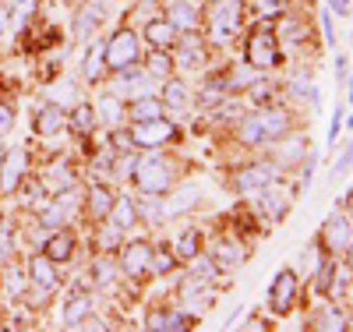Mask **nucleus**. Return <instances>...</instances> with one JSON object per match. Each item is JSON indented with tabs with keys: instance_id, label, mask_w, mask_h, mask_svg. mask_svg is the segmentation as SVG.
Here are the masks:
<instances>
[{
	"instance_id": "bb28decb",
	"label": "nucleus",
	"mask_w": 353,
	"mask_h": 332,
	"mask_svg": "<svg viewBox=\"0 0 353 332\" xmlns=\"http://www.w3.org/2000/svg\"><path fill=\"white\" fill-rule=\"evenodd\" d=\"M201 198V191L198 188H184V191H176L170 202H163L166 205V216H181V213H191V205Z\"/></svg>"
},
{
	"instance_id": "c03bdc74",
	"label": "nucleus",
	"mask_w": 353,
	"mask_h": 332,
	"mask_svg": "<svg viewBox=\"0 0 353 332\" xmlns=\"http://www.w3.org/2000/svg\"><path fill=\"white\" fill-rule=\"evenodd\" d=\"M11 124H14V106L0 103V138H4V135L11 131Z\"/></svg>"
},
{
	"instance_id": "e433bc0d",
	"label": "nucleus",
	"mask_w": 353,
	"mask_h": 332,
	"mask_svg": "<svg viewBox=\"0 0 353 332\" xmlns=\"http://www.w3.org/2000/svg\"><path fill=\"white\" fill-rule=\"evenodd\" d=\"M32 11H36V0H18L14 14H11V28H14V32H18V28H25V21L32 18Z\"/></svg>"
},
{
	"instance_id": "37998d69",
	"label": "nucleus",
	"mask_w": 353,
	"mask_h": 332,
	"mask_svg": "<svg viewBox=\"0 0 353 332\" xmlns=\"http://www.w3.org/2000/svg\"><path fill=\"white\" fill-rule=\"evenodd\" d=\"M318 325H321V329H346V318H343V311L325 308V315L318 318Z\"/></svg>"
},
{
	"instance_id": "09e8293b",
	"label": "nucleus",
	"mask_w": 353,
	"mask_h": 332,
	"mask_svg": "<svg viewBox=\"0 0 353 332\" xmlns=\"http://www.w3.org/2000/svg\"><path fill=\"white\" fill-rule=\"evenodd\" d=\"M350 166H353V145H350V148H346V156H343V159H339V163H336V173H346V170H350Z\"/></svg>"
},
{
	"instance_id": "423d86ee",
	"label": "nucleus",
	"mask_w": 353,
	"mask_h": 332,
	"mask_svg": "<svg viewBox=\"0 0 353 332\" xmlns=\"http://www.w3.org/2000/svg\"><path fill=\"white\" fill-rule=\"evenodd\" d=\"M176 138V128L170 124V120L163 117H152V120H138V124L131 128V141L134 148H156V145H166Z\"/></svg>"
},
{
	"instance_id": "1a4fd4ad",
	"label": "nucleus",
	"mask_w": 353,
	"mask_h": 332,
	"mask_svg": "<svg viewBox=\"0 0 353 332\" xmlns=\"http://www.w3.org/2000/svg\"><path fill=\"white\" fill-rule=\"evenodd\" d=\"M276 188V166L269 163H251L237 173V191L241 195H258V191H269Z\"/></svg>"
},
{
	"instance_id": "b1692460",
	"label": "nucleus",
	"mask_w": 353,
	"mask_h": 332,
	"mask_svg": "<svg viewBox=\"0 0 353 332\" xmlns=\"http://www.w3.org/2000/svg\"><path fill=\"white\" fill-rule=\"evenodd\" d=\"M163 103H166L170 110H188V103H191V88H188L181 78H166Z\"/></svg>"
},
{
	"instance_id": "c9c22d12",
	"label": "nucleus",
	"mask_w": 353,
	"mask_h": 332,
	"mask_svg": "<svg viewBox=\"0 0 353 332\" xmlns=\"http://www.w3.org/2000/svg\"><path fill=\"white\" fill-rule=\"evenodd\" d=\"M141 208H145V213H141V216H145V223H152V226L166 223V205L159 202V195H149V202H145Z\"/></svg>"
},
{
	"instance_id": "9b49d317",
	"label": "nucleus",
	"mask_w": 353,
	"mask_h": 332,
	"mask_svg": "<svg viewBox=\"0 0 353 332\" xmlns=\"http://www.w3.org/2000/svg\"><path fill=\"white\" fill-rule=\"evenodd\" d=\"M149 258H152V244H145V240H131V244L121 248V273L138 280L149 273Z\"/></svg>"
},
{
	"instance_id": "2eb2a0df",
	"label": "nucleus",
	"mask_w": 353,
	"mask_h": 332,
	"mask_svg": "<svg viewBox=\"0 0 353 332\" xmlns=\"http://www.w3.org/2000/svg\"><path fill=\"white\" fill-rule=\"evenodd\" d=\"M64 106H57V103H43L39 110H36V131L43 135V138H53V135H61L64 131Z\"/></svg>"
},
{
	"instance_id": "a878e982",
	"label": "nucleus",
	"mask_w": 353,
	"mask_h": 332,
	"mask_svg": "<svg viewBox=\"0 0 353 332\" xmlns=\"http://www.w3.org/2000/svg\"><path fill=\"white\" fill-rule=\"evenodd\" d=\"M198 248H201V237H198V230H184V233H176V240H173V255L176 258H198Z\"/></svg>"
},
{
	"instance_id": "4be33fe9",
	"label": "nucleus",
	"mask_w": 353,
	"mask_h": 332,
	"mask_svg": "<svg viewBox=\"0 0 353 332\" xmlns=\"http://www.w3.org/2000/svg\"><path fill=\"white\" fill-rule=\"evenodd\" d=\"M304 156H307V138H286L276 148V163L279 166H297Z\"/></svg>"
},
{
	"instance_id": "393cba45",
	"label": "nucleus",
	"mask_w": 353,
	"mask_h": 332,
	"mask_svg": "<svg viewBox=\"0 0 353 332\" xmlns=\"http://www.w3.org/2000/svg\"><path fill=\"white\" fill-rule=\"evenodd\" d=\"M88 315H92V297H88V293H78L71 304L64 308V325H68V329H78V322L88 318Z\"/></svg>"
},
{
	"instance_id": "5701e85b",
	"label": "nucleus",
	"mask_w": 353,
	"mask_h": 332,
	"mask_svg": "<svg viewBox=\"0 0 353 332\" xmlns=\"http://www.w3.org/2000/svg\"><path fill=\"white\" fill-rule=\"evenodd\" d=\"M110 223H117L121 230H131L138 223V205L131 198H113V208H110Z\"/></svg>"
},
{
	"instance_id": "72a5a7b5",
	"label": "nucleus",
	"mask_w": 353,
	"mask_h": 332,
	"mask_svg": "<svg viewBox=\"0 0 353 332\" xmlns=\"http://www.w3.org/2000/svg\"><path fill=\"white\" fill-rule=\"evenodd\" d=\"M159 99L156 96H141V99H134V106H131V117L134 120H152V117H159Z\"/></svg>"
},
{
	"instance_id": "aec40b11",
	"label": "nucleus",
	"mask_w": 353,
	"mask_h": 332,
	"mask_svg": "<svg viewBox=\"0 0 353 332\" xmlns=\"http://www.w3.org/2000/svg\"><path fill=\"white\" fill-rule=\"evenodd\" d=\"M188 325H191L188 311H152L149 315V329H156V332H181Z\"/></svg>"
},
{
	"instance_id": "2f4dec72",
	"label": "nucleus",
	"mask_w": 353,
	"mask_h": 332,
	"mask_svg": "<svg viewBox=\"0 0 353 332\" xmlns=\"http://www.w3.org/2000/svg\"><path fill=\"white\" fill-rule=\"evenodd\" d=\"M173 265H176V255H173L170 248H156V251H152V258H149V273H156V276H166Z\"/></svg>"
},
{
	"instance_id": "4468645a",
	"label": "nucleus",
	"mask_w": 353,
	"mask_h": 332,
	"mask_svg": "<svg viewBox=\"0 0 353 332\" xmlns=\"http://www.w3.org/2000/svg\"><path fill=\"white\" fill-rule=\"evenodd\" d=\"M74 202H78V198H74V195L64 188L61 195H57V198L46 205V213L39 208V213H43V223H46V226H64V223L74 216Z\"/></svg>"
},
{
	"instance_id": "39448f33",
	"label": "nucleus",
	"mask_w": 353,
	"mask_h": 332,
	"mask_svg": "<svg viewBox=\"0 0 353 332\" xmlns=\"http://www.w3.org/2000/svg\"><path fill=\"white\" fill-rule=\"evenodd\" d=\"M138 57H141V46H138V36L131 28H121V32L106 43V68H113V71L134 68Z\"/></svg>"
},
{
	"instance_id": "20e7f679",
	"label": "nucleus",
	"mask_w": 353,
	"mask_h": 332,
	"mask_svg": "<svg viewBox=\"0 0 353 332\" xmlns=\"http://www.w3.org/2000/svg\"><path fill=\"white\" fill-rule=\"evenodd\" d=\"M241 21H244V8L241 0H226V4L212 8V18H209V43L216 46H226L241 36Z\"/></svg>"
},
{
	"instance_id": "ddd939ff",
	"label": "nucleus",
	"mask_w": 353,
	"mask_h": 332,
	"mask_svg": "<svg viewBox=\"0 0 353 332\" xmlns=\"http://www.w3.org/2000/svg\"><path fill=\"white\" fill-rule=\"evenodd\" d=\"M106 18V8H103V0H85L78 18H74V36L78 39H88L92 32H99V25Z\"/></svg>"
},
{
	"instance_id": "6e6d98bb",
	"label": "nucleus",
	"mask_w": 353,
	"mask_h": 332,
	"mask_svg": "<svg viewBox=\"0 0 353 332\" xmlns=\"http://www.w3.org/2000/svg\"><path fill=\"white\" fill-rule=\"evenodd\" d=\"M279 4H290V0H279Z\"/></svg>"
},
{
	"instance_id": "79ce46f5",
	"label": "nucleus",
	"mask_w": 353,
	"mask_h": 332,
	"mask_svg": "<svg viewBox=\"0 0 353 332\" xmlns=\"http://www.w3.org/2000/svg\"><path fill=\"white\" fill-rule=\"evenodd\" d=\"M321 262H325V255H321V244H307V248H304V268H307V273H314V268H321Z\"/></svg>"
},
{
	"instance_id": "dca6fc26",
	"label": "nucleus",
	"mask_w": 353,
	"mask_h": 332,
	"mask_svg": "<svg viewBox=\"0 0 353 332\" xmlns=\"http://www.w3.org/2000/svg\"><path fill=\"white\" fill-rule=\"evenodd\" d=\"M43 255L57 265V262H68L71 255H74V237L68 233V230H61V233H50L46 237V244H43Z\"/></svg>"
},
{
	"instance_id": "0eeeda50",
	"label": "nucleus",
	"mask_w": 353,
	"mask_h": 332,
	"mask_svg": "<svg viewBox=\"0 0 353 332\" xmlns=\"http://www.w3.org/2000/svg\"><path fill=\"white\" fill-rule=\"evenodd\" d=\"M117 96L121 99H141V96H156V78L149 71H138V68H124L117 71Z\"/></svg>"
},
{
	"instance_id": "5fc2aeb1",
	"label": "nucleus",
	"mask_w": 353,
	"mask_h": 332,
	"mask_svg": "<svg viewBox=\"0 0 353 332\" xmlns=\"http://www.w3.org/2000/svg\"><path fill=\"white\" fill-rule=\"evenodd\" d=\"M350 46H353V32H350Z\"/></svg>"
},
{
	"instance_id": "8fccbe9b",
	"label": "nucleus",
	"mask_w": 353,
	"mask_h": 332,
	"mask_svg": "<svg viewBox=\"0 0 353 332\" xmlns=\"http://www.w3.org/2000/svg\"><path fill=\"white\" fill-rule=\"evenodd\" d=\"M339 124H343V110H336V117H332V128H329V141H336V135H339Z\"/></svg>"
},
{
	"instance_id": "58836bf2",
	"label": "nucleus",
	"mask_w": 353,
	"mask_h": 332,
	"mask_svg": "<svg viewBox=\"0 0 353 332\" xmlns=\"http://www.w3.org/2000/svg\"><path fill=\"white\" fill-rule=\"evenodd\" d=\"M332 276H336V265H332V262H321V268H318V280H314V293H329Z\"/></svg>"
},
{
	"instance_id": "412c9836",
	"label": "nucleus",
	"mask_w": 353,
	"mask_h": 332,
	"mask_svg": "<svg viewBox=\"0 0 353 332\" xmlns=\"http://www.w3.org/2000/svg\"><path fill=\"white\" fill-rule=\"evenodd\" d=\"M145 39H149L152 50H170L176 43V28L170 21H149L145 25Z\"/></svg>"
},
{
	"instance_id": "3c124183",
	"label": "nucleus",
	"mask_w": 353,
	"mask_h": 332,
	"mask_svg": "<svg viewBox=\"0 0 353 332\" xmlns=\"http://www.w3.org/2000/svg\"><path fill=\"white\" fill-rule=\"evenodd\" d=\"M329 4H332V11H339V14L350 11V0H329Z\"/></svg>"
},
{
	"instance_id": "ea45409f",
	"label": "nucleus",
	"mask_w": 353,
	"mask_h": 332,
	"mask_svg": "<svg viewBox=\"0 0 353 332\" xmlns=\"http://www.w3.org/2000/svg\"><path fill=\"white\" fill-rule=\"evenodd\" d=\"M248 99L254 103V106H265L272 99V85H265V81H254L251 88H248Z\"/></svg>"
},
{
	"instance_id": "6ab92c4d",
	"label": "nucleus",
	"mask_w": 353,
	"mask_h": 332,
	"mask_svg": "<svg viewBox=\"0 0 353 332\" xmlns=\"http://www.w3.org/2000/svg\"><path fill=\"white\" fill-rule=\"evenodd\" d=\"M28 280H32L39 290H57V273H53V262L46 255H36L28 262Z\"/></svg>"
},
{
	"instance_id": "4c0bfd02",
	"label": "nucleus",
	"mask_w": 353,
	"mask_h": 332,
	"mask_svg": "<svg viewBox=\"0 0 353 332\" xmlns=\"http://www.w3.org/2000/svg\"><path fill=\"white\" fill-rule=\"evenodd\" d=\"M99 113L106 117V124H121V103H117V96H103L99 99Z\"/></svg>"
},
{
	"instance_id": "f3484780",
	"label": "nucleus",
	"mask_w": 353,
	"mask_h": 332,
	"mask_svg": "<svg viewBox=\"0 0 353 332\" xmlns=\"http://www.w3.org/2000/svg\"><path fill=\"white\" fill-rule=\"evenodd\" d=\"M85 208H88L92 219H106L110 208H113V191L106 184H92L88 188V198H85Z\"/></svg>"
},
{
	"instance_id": "a19ab883",
	"label": "nucleus",
	"mask_w": 353,
	"mask_h": 332,
	"mask_svg": "<svg viewBox=\"0 0 353 332\" xmlns=\"http://www.w3.org/2000/svg\"><path fill=\"white\" fill-rule=\"evenodd\" d=\"M92 280H96L99 286L113 283V268H110V262H106V258H96V262H92Z\"/></svg>"
},
{
	"instance_id": "9d476101",
	"label": "nucleus",
	"mask_w": 353,
	"mask_h": 332,
	"mask_svg": "<svg viewBox=\"0 0 353 332\" xmlns=\"http://www.w3.org/2000/svg\"><path fill=\"white\" fill-rule=\"evenodd\" d=\"M25 166H28V153H25V148H8V153L0 156V191L11 195L21 184Z\"/></svg>"
},
{
	"instance_id": "c756f323",
	"label": "nucleus",
	"mask_w": 353,
	"mask_h": 332,
	"mask_svg": "<svg viewBox=\"0 0 353 332\" xmlns=\"http://www.w3.org/2000/svg\"><path fill=\"white\" fill-rule=\"evenodd\" d=\"M286 198H279V195H261L258 198V208H261V216H269V219H283L286 216Z\"/></svg>"
},
{
	"instance_id": "cd10ccee",
	"label": "nucleus",
	"mask_w": 353,
	"mask_h": 332,
	"mask_svg": "<svg viewBox=\"0 0 353 332\" xmlns=\"http://www.w3.org/2000/svg\"><path fill=\"white\" fill-rule=\"evenodd\" d=\"M103 64H106V43H92V50L85 57V78L96 81L103 75Z\"/></svg>"
},
{
	"instance_id": "7c9ffc66",
	"label": "nucleus",
	"mask_w": 353,
	"mask_h": 332,
	"mask_svg": "<svg viewBox=\"0 0 353 332\" xmlns=\"http://www.w3.org/2000/svg\"><path fill=\"white\" fill-rule=\"evenodd\" d=\"M149 71L152 78H170L173 75V60H170V53L166 50H152V57H149Z\"/></svg>"
},
{
	"instance_id": "49530a36",
	"label": "nucleus",
	"mask_w": 353,
	"mask_h": 332,
	"mask_svg": "<svg viewBox=\"0 0 353 332\" xmlns=\"http://www.w3.org/2000/svg\"><path fill=\"white\" fill-rule=\"evenodd\" d=\"M321 32H325V46L336 43V28H332V14L329 11H321Z\"/></svg>"
},
{
	"instance_id": "864d4df0",
	"label": "nucleus",
	"mask_w": 353,
	"mask_h": 332,
	"mask_svg": "<svg viewBox=\"0 0 353 332\" xmlns=\"http://www.w3.org/2000/svg\"><path fill=\"white\" fill-rule=\"evenodd\" d=\"M0 28H4V11H0Z\"/></svg>"
},
{
	"instance_id": "473e14b6",
	"label": "nucleus",
	"mask_w": 353,
	"mask_h": 332,
	"mask_svg": "<svg viewBox=\"0 0 353 332\" xmlns=\"http://www.w3.org/2000/svg\"><path fill=\"white\" fill-rule=\"evenodd\" d=\"M71 128H74V131H81V135H88V131L96 128V110L88 106V103L74 106V117H71Z\"/></svg>"
},
{
	"instance_id": "de8ad7c7",
	"label": "nucleus",
	"mask_w": 353,
	"mask_h": 332,
	"mask_svg": "<svg viewBox=\"0 0 353 332\" xmlns=\"http://www.w3.org/2000/svg\"><path fill=\"white\" fill-rule=\"evenodd\" d=\"M279 8H283L279 0H254V11L258 14H279Z\"/></svg>"
},
{
	"instance_id": "f704fd0d",
	"label": "nucleus",
	"mask_w": 353,
	"mask_h": 332,
	"mask_svg": "<svg viewBox=\"0 0 353 332\" xmlns=\"http://www.w3.org/2000/svg\"><path fill=\"white\" fill-rule=\"evenodd\" d=\"M46 96H50V103H57V106H68V103H74V85L71 81H57V85H50L46 88Z\"/></svg>"
},
{
	"instance_id": "f8f14e48",
	"label": "nucleus",
	"mask_w": 353,
	"mask_h": 332,
	"mask_svg": "<svg viewBox=\"0 0 353 332\" xmlns=\"http://www.w3.org/2000/svg\"><path fill=\"white\" fill-rule=\"evenodd\" d=\"M321 240H325L332 251H350V248H353V223H350L343 213L329 216L325 226H321Z\"/></svg>"
},
{
	"instance_id": "a18cd8bd",
	"label": "nucleus",
	"mask_w": 353,
	"mask_h": 332,
	"mask_svg": "<svg viewBox=\"0 0 353 332\" xmlns=\"http://www.w3.org/2000/svg\"><path fill=\"white\" fill-rule=\"evenodd\" d=\"M117 233H121V226H117V223H106V226L99 230V244H103V248H113V244H117Z\"/></svg>"
},
{
	"instance_id": "603ef678",
	"label": "nucleus",
	"mask_w": 353,
	"mask_h": 332,
	"mask_svg": "<svg viewBox=\"0 0 353 332\" xmlns=\"http://www.w3.org/2000/svg\"><path fill=\"white\" fill-rule=\"evenodd\" d=\"M346 205H350V213H353V191H350V198H346Z\"/></svg>"
},
{
	"instance_id": "c85d7f7f",
	"label": "nucleus",
	"mask_w": 353,
	"mask_h": 332,
	"mask_svg": "<svg viewBox=\"0 0 353 332\" xmlns=\"http://www.w3.org/2000/svg\"><path fill=\"white\" fill-rule=\"evenodd\" d=\"M212 258H216L219 265H237V262L244 258V251H241L237 240H219V244L212 248Z\"/></svg>"
},
{
	"instance_id": "6e6552de",
	"label": "nucleus",
	"mask_w": 353,
	"mask_h": 332,
	"mask_svg": "<svg viewBox=\"0 0 353 332\" xmlns=\"http://www.w3.org/2000/svg\"><path fill=\"white\" fill-rule=\"evenodd\" d=\"M293 300H297V273H293V268H283V273L272 280L269 308H272L276 315H290V311H293Z\"/></svg>"
},
{
	"instance_id": "a211bd4d",
	"label": "nucleus",
	"mask_w": 353,
	"mask_h": 332,
	"mask_svg": "<svg viewBox=\"0 0 353 332\" xmlns=\"http://www.w3.org/2000/svg\"><path fill=\"white\" fill-rule=\"evenodd\" d=\"M173 28H184V32H194L198 28V8L191 0H173L170 4V18H166Z\"/></svg>"
},
{
	"instance_id": "7ed1b4c3",
	"label": "nucleus",
	"mask_w": 353,
	"mask_h": 332,
	"mask_svg": "<svg viewBox=\"0 0 353 332\" xmlns=\"http://www.w3.org/2000/svg\"><path fill=\"white\" fill-rule=\"evenodd\" d=\"M248 64L254 68V71H269V68H276L279 64V32L272 25H258L254 32H251V39H248Z\"/></svg>"
},
{
	"instance_id": "f03ea898",
	"label": "nucleus",
	"mask_w": 353,
	"mask_h": 332,
	"mask_svg": "<svg viewBox=\"0 0 353 332\" xmlns=\"http://www.w3.org/2000/svg\"><path fill=\"white\" fill-rule=\"evenodd\" d=\"M134 184L145 191V195H166L173 188V170L166 163L163 153H149V156H141L134 159Z\"/></svg>"
},
{
	"instance_id": "f257e3e1",
	"label": "nucleus",
	"mask_w": 353,
	"mask_h": 332,
	"mask_svg": "<svg viewBox=\"0 0 353 332\" xmlns=\"http://www.w3.org/2000/svg\"><path fill=\"white\" fill-rule=\"evenodd\" d=\"M290 131V113L286 110H261L251 117H241V141L244 145H265V141H276Z\"/></svg>"
}]
</instances>
